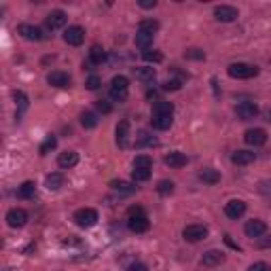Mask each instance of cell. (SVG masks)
I'll return each mask as SVG.
<instances>
[{
    "mask_svg": "<svg viewBox=\"0 0 271 271\" xmlns=\"http://www.w3.org/2000/svg\"><path fill=\"white\" fill-rule=\"evenodd\" d=\"M172 121H174V104L172 102H165V100H157L153 104L151 125L155 130L163 132V130H170L172 127Z\"/></svg>",
    "mask_w": 271,
    "mask_h": 271,
    "instance_id": "obj_1",
    "label": "cell"
},
{
    "mask_svg": "<svg viewBox=\"0 0 271 271\" xmlns=\"http://www.w3.org/2000/svg\"><path fill=\"white\" fill-rule=\"evenodd\" d=\"M108 95H111V100H114V102H125L127 95H130V81H127L123 74L114 76V79L111 81Z\"/></svg>",
    "mask_w": 271,
    "mask_h": 271,
    "instance_id": "obj_2",
    "label": "cell"
},
{
    "mask_svg": "<svg viewBox=\"0 0 271 271\" xmlns=\"http://www.w3.org/2000/svg\"><path fill=\"white\" fill-rule=\"evenodd\" d=\"M127 227L134 233H146L148 227H151V221L148 216L142 212V208H132L130 210V218H127Z\"/></svg>",
    "mask_w": 271,
    "mask_h": 271,
    "instance_id": "obj_3",
    "label": "cell"
},
{
    "mask_svg": "<svg viewBox=\"0 0 271 271\" xmlns=\"http://www.w3.org/2000/svg\"><path fill=\"white\" fill-rule=\"evenodd\" d=\"M227 72H229V76H233V79H242V81H246V79H252V76L259 74V68L252 66V64L235 62V64H231V66L227 68Z\"/></svg>",
    "mask_w": 271,
    "mask_h": 271,
    "instance_id": "obj_4",
    "label": "cell"
},
{
    "mask_svg": "<svg viewBox=\"0 0 271 271\" xmlns=\"http://www.w3.org/2000/svg\"><path fill=\"white\" fill-rule=\"evenodd\" d=\"M74 223L79 225V227H83V229L93 227V225L98 223V212H95L93 208H81V210H76Z\"/></svg>",
    "mask_w": 271,
    "mask_h": 271,
    "instance_id": "obj_5",
    "label": "cell"
},
{
    "mask_svg": "<svg viewBox=\"0 0 271 271\" xmlns=\"http://www.w3.org/2000/svg\"><path fill=\"white\" fill-rule=\"evenodd\" d=\"M182 237L186 242H202L208 237V227L205 225H189V227H184Z\"/></svg>",
    "mask_w": 271,
    "mask_h": 271,
    "instance_id": "obj_6",
    "label": "cell"
},
{
    "mask_svg": "<svg viewBox=\"0 0 271 271\" xmlns=\"http://www.w3.org/2000/svg\"><path fill=\"white\" fill-rule=\"evenodd\" d=\"M64 41H66L70 47H79L85 41V30L81 25H70V28L64 30Z\"/></svg>",
    "mask_w": 271,
    "mask_h": 271,
    "instance_id": "obj_7",
    "label": "cell"
},
{
    "mask_svg": "<svg viewBox=\"0 0 271 271\" xmlns=\"http://www.w3.org/2000/svg\"><path fill=\"white\" fill-rule=\"evenodd\" d=\"M6 223H9V227H13V229H22L23 225L28 223V212L22 208H13V210H9V214H6Z\"/></svg>",
    "mask_w": 271,
    "mask_h": 271,
    "instance_id": "obj_8",
    "label": "cell"
},
{
    "mask_svg": "<svg viewBox=\"0 0 271 271\" xmlns=\"http://www.w3.org/2000/svg\"><path fill=\"white\" fill-rule=\"evenodd\" d=\"M235 113L237 117L242 121H250V119H256V114H259V106L254 104V102H240V104L235 106Z\"/></svg>",
    "mask_w": 271,
    "mask_h": 271,
    "instance_id": "obj_9",
    "label": "cell"
},
{
    "mask_svg": "<svg viewBox=\"0 0 271 271\" xmlns=\"http://www.w3.org/2000/svg\"><path fill=\"white\" fill-rule=\"evenodd\" d=\"M225 214L229 218H233V221L242 218L246 214V202H242V199H231L229 203H225Z\"/></svg>",
    "mask_w": 271,
    "mask_h": 271,
    "instance_id": "obj_10",
    "label": "cell"
},
{
    "mask_svg": "<svg viewBox=\"0 0 271 271\" xmlns=\"http://www.w3.org/2000/svg\"><path fill=\"white\" fill-rule=\"evenodd\" d=\"M244 142L250 146H263L267 142V132L261 130V127H254V130H248L244 134Z\"/></svg>",
    "mask_w": 271,
    "mask_h": 271,
    "instance_id": "obj_11",
    "label": "cell"
},
{
    "mask_svg": "<svg viewBox=\"0 0 271 271\" xmlns=\"http://www.w3.org/2000/svg\"><path fill=\"white\" fill-rule=\"evenodd\" d=\"M265 231H267V225L265 221H259V218H252V221H248L244 225V233L248 237H261V235H265Z\"/></svg>",
    "mask_w": 271,
    "mask_h": 271,
    "instance_id": "obj_12",
    "label": "cell"
},
{
    "mask_svg": "<svg viewBox=\"0 0 271 271\" xmlns=\"http://www.w3.org/2000/svg\"><path fill=\"white\" fill-rule=\"evenodd\" d=\"M214 17L218 19V22L223 23H229V22H235L237 19V9L235 6H229V4H221L214 9Z\"/></svg>",
    "mask_w": 271,
    "mask_h": 271,
    "instance_id": "obj_13",
    "label": "cell"
},
{
    "mask_svg": "<svg viewBox=\"0 0 271 271\" xmlns=\"http://www.w3.org/2000/svg\"><path fill=\"white\" fill-rule=\"evenodd\" d=\"M17 32L25 38V41H43V38H45L43 30L36 28V25H30V23H22V25L17 28Z\"/></svg>",
    "mask_w": 271,
    "mask_h": 271,
    "instance_id": "obj_14",
    "label": "cell"
},
{
    "mask_svg": "<svg viewBox=\"0 0 271 271\" xmlns=\"http://www.w3.org/2000/svg\"><path fill=\"white\" fill-rule=\"evenodd\" d=\"M66 22H68V17L64 11H51L47 15V28L49 30H60L66 25Z\"/></svg>",
    "mask_w": 271,
    "mask_h": 271,
    "instance_id": "obj_15",
    "label": "cell"
},
{
    "mask_svg": "<svg viewBox=\"0 0 271 271\" xmlns=\"http://www.w3.org/2000/svg\"><path fill=\"white\" fill-rule=\"evenodd\" d=\"M79 163V153L76 151H64L60 153V157H57V165L62 167V170H70V167H74Z\"/></svg>",
    "mask_w": 271,
    "mask_h": 271,
    "instance_id": "obj_16",
    "label": "cell"
},
{
    "mask_svg": "<svg viewBox=\"0 0 271 271\" xmlns=\"http://www.w3.org/2000/svg\"><path fill=\"white\" fill-rule=\"evenodd\" d=\"M117 144L121 148H127L130 146V121L123 119L121 123L117 125Z\"/></svg>",
    "mask_w": 271,
    "mask_h": 271,
    "instance_id": "obj_17",
    "label": "cell"
},
{
    "mask_svg": "<svg viewBox=\"0 0 271 271\" xmlns=\"http://www.w3.org/2000/svg\"><path fill=\"white\" fill-rule=\"evenodd\" d=\"M47 83L53 85V87H68L70 85V74L62 72V70H53V72L47 76Z\"/></svg>",
    "mask_w": 271,
    "mask_h": 271,
    "instance_id": "obj_18",
    "label": "cell"
},
{
    "mask_svg": "<svg viewBox=\"0 0 271 271\" xmlns=\"http://www.w3.org/2000/svg\"><path fill=\"white\" fill-rule=\"evenodd\" d=\"M163 161H165V165L176 167V170H178V167H184L189 159H186V155H184V153H180V151H172V153H167V155H165V159H163Z\"/></svg>",
    "mask_w": 271,
    "mask_h": 271,
    "instance_id": "obj_19",
    "label": "cell"
},
{
    "mask_svg": "<svg viewBox=\"0 0 271 271\" xmlns=\"http://www.w3.org/2000/svg\"><path fill=\"white\" fill-rule=\"evenodd\" d=\"M254 159H256V153H252V151H235L231 155V161H233L235 165H250Z\"/></svg>",
    "mask_w": 271,
    "mask_h": 271,
    "instance_id": "obj_20",
    "label": "cell"
},
{
    "mask_svg": "<svg viewBox=\"0 0 271 271\" xmlns=\"http://www.w3.org/2000/svg\"><path fill=\"white\" fill-rule=\"evenodd\" d=\"M64 182H66V176H64L62 172H53V174H49V176L45 178V186H47L49 191H57V189H62Z\"/></svg>",
    "mask_w": 271,
    "mask_h": 271,
    "instance_id": "obj_21",
    "label": "cell"
},
{
    "mask_svg": "<svg viewBox=\"0 0 271 271\" xmlns=\"http://www.w3.org/2000/svg\"><path fill=\"white\" fill-rule=\"evenodd\" d=\"M225 261V254L221 252V250H208V252L203 254V259H202V263L205 267H214V265H218V263H223Z\"/></svg>",
    "mask_w": 271,
    "mask_h": 271,
    "instance_id": "obj_22",
    "label": "cell"
},
{
    "mask_svg": "<svg viewBox=\"0 0 271 271\" xmlns=\"http://www.w3.org/2000/svg\"><path fill=\"white\" fill-rule=\"evenodd\" d=\"M134 76L142 83H153L155 79V68L151 66H140V68H134Z\"/></svg>",
    "mask_w": 271,
    "mask_h": 271,
    "instance_id": "obj_23",
    "label": "cell"
},
{
    "mask_svg": "<svg viewBox=\"0 0 271 271\" xmlns=\"http://www.w3.org/2000/svg\"><path fill=\"white\" fill-rule=\"evenodd\" d=\"M199 178H202L205 184H218L221 182V174H218V170H214V167H205V170H202L199 172Z\"/></svg>",
    "mask_w": 271,
    "mask_h": 271,
    "instance_id": "obj_24",
    "label": "cell"
},
{
    "mask_svg": "<svg viewBox=\"0 0 271 271\" xmlns=\"http://www.w3.org/2000/svg\"><path fill=\"white\" fill-rule=\"evenodd\" d=\"M111 189L114 193H121V195H132L136 191V186L132 182H125V180H113L111 182Z\"/></svg>",
    "mask_w": 271,
    "mask_h": 271,
    "instance_id": "obj_25",
    "label": "cell"
},
{
    "mask_svg": "<svg viewBox=\"0 0 271 271\" xmlns=\"http://www.w3.org/2000/svg\"><path fill=\"white\" fill-rule=\"evenodd\" d=\"M134 43H136V47H138V49L148 51V47L153 45V36H151V34H146V32H140V30H138V34H136Z\"/></svg>",
    "mask_w": 271,
    "mask_h": 271,
    "instance_id": "obj_26",
    "label": "cell"
},
{
    "mask_svg": "<svg viewBox=\"0 0 271 271\" xmlns=\"http://www.w3.org/2000/svg\"><path fill=\"white\" fill-rule=\"evenodd\" d=\"M34 193H36V184L32 182V180H28V182H23L17 189V197L19 199H30V197H34Z\"/></svg>",
    "mask_w": 271,
    "mask_h": 271,
    "instance_id": "obj_27",
    "label": "cell"
},
{
    "mask_svg": "<svg viewBox=\"0 0 271 271\" xmlns=\"http://www.w3.org/2000/svg\"><path fill=\"white\" fill-rule=\"evenodd\" d=\"M81 125L85 127V130H93V127L98 125V114L91 113V111L81 113Z\"/></svg>",
    "mask_w": 271,
    "mask_h": 271,
    "instance_id": "obj_28",
    "label": "cell"
},
{
    "mask_svg": "<svg viewBox=\"0 0 271 271\" xmlns=\"http://www.w3.org/2000/svg\"><path fill=\"white\" fill-rule=\"evenodd\" d=\"M140 32H146V34H155V32L159 30V22L157 19H142L140 22V28H138Z\"/></svg>",
    "mask_w": 271,
    "mask_h": 271,
    "instance_id": "obj_29",
    "label": "cell"
},
{
    "mask_svg": "<svg viewBox=\"0 0 271 271\" xmlns=\"http://www.w3.org/2000/svg\"><path fill=\"white\" fill-rule=\"evenodd\" d=\"M104 60H106V55H104V49H102V47H98V45H93V47H91V51H89V62L98 66V64H102Z\"/></svg>",
    "mask_w": 271,
    "mask_h": 271,
    "instance_id": "obj_30",
    "label": "cell"
},
{
    "mask_svg": "<svg viewBox=\"0 0 271 271\" xmlns=\"http://www.w3.org/2000/svg\"><path fill=\"white\" fill-rule=\"evenodd\" d=\"M132 178L136 180V182H146V180L151 178V170H144V167H134Z\"/></svg>",
    "mask_w": 271,
    "mask_h": 271,
    "instance_id": "obj_31",
    "label": "cell"
},
{
    "mask_svg": "<svg viewBox=\"0 0 271 271\" xmlns=\"http://www.w3.org/2000/svg\"><path fill=\"white\" fill-rule=\"evenodd\" d=\"M55 144H57L55 136H47V138H45V142L41 144V148H38V153H41V155H47L49 151H53Z\"/></svg>",
    "mask_w": 271,
    "mask_h": 271,
    "instance_id": "obj_32",
    "label": "cell"
},
{
    "mask_svg": "<svg viewBox=\"0 0 271 271\" xmlns=\"http://www.w3.org/2000/svg\"><path fill=\"white\" fill-rule=\"evenodd\" d=\"M134 167H144V170H151L153 159L148 157V155H138V157L134 159Z\"/></svg>",
    "mask_w": 271,
    "mask_h": 271,
    "instance_id": "obj_33",
    "label": "cell"
},
{
    "mask_svg": "<svg viewBox=\"0 0 271 271\" xmlns=\"http://www.w3.org/2000/svg\"><path fill=\"white\" fill-rule=\"evenodd\" d=\"M151 144H155V140H153L146 132H140V134H138V138H136V146L142 148V146H151Z\"/></svg>",
    "mask_w": 271,
    "mask_h": 271,
    "instance_id": "obj_34",
    "label": "cell"
},
{
    "mask_svg": "<svg viewBox=\"0 0 271 271\" xmlns=\"http://www.w3.org/2000/svg\"><path fill=\"white\" fill-rule=\"evenodd\" d=\"M157 191L161 193V195H172V193H174V182H172V180H161V182L157 184Z\"/></svg>",
    "mask_w": 271,
    "mask_h": 271,
    "instance_id": "obj_35",
    "label": "cell"
},
{
    "mask_svg": "<svg viewBox=\"0 0 271 271\" xmlns=\"http://www.w3.org/2000/svg\"><path fill=\"white\" fill-rule=\"evenodd\" d=\"M142 57H144V62H153V64L163 62V55H161L159 51H144V53H142Z\"/></svg>",
    "mask_w": 271,
    "mask_h": 271,
    "instance_id": "obj_36",
    "label": "cell"
},
{
    "mask_svg": "<svg viewBox=\"0 0 271 271\" xmlns=\"http://www.w3.org/2000/svg\"><path fill=\"white\" fill-rule=\"evenodd\" d=\"M182 87V79H170L163 83V91H178Z\"/></svg>",
    "mask_w": 271,
    "mask_h": 271,
    "instance_id": "obj_37",
    "label": "cell"
},
{
    "mask_svg": "<svg viewBox=\"0 0 271 271\" xmlns=\"http://www.w3.org/2000/svg\"><path fill=\"white\" fill-rule=\"evenodd\" d=\"M15 102L19 106V111H25V108H28V95L23 91H15Z\"/></svg>",
    "mask_w": 271,
    "mask_h": 271,
    "instance_id": "obj_38",
    "label": "cell"
},
{
    "mask_svg": "<svg viewBox=\"0 0 271 271\" xmlns=\"http://www.w3.org/2000/svg\"><path fill=\"white\" fill-rule=\"evenodd\" d=\"M100 85H102V81H100V76H95V74L89 76V79L85 81V87L89 89V91H95V89H98Z\"/></svg>",
    "mask_w": 271,
    "mask_h": 271,
    "instance_id": "obj_39",
    "label": "cell"
},
{
    "mask_svg": "<svg viewBox=\"0 0 271 271\" xmlns=\"http://www.w3.org/2000/svg\"><path fill=\"white\" fill-rule=\"evenodd\" d=\"M184 57H189V60H205V53L199 51V49H189L184 53Z\"/></svg>",
    "mask_w": 271,
    "mask_h": 271,
    "instance_id": "obj_40",
    "label": "cell"
},
{
    "mask_svg": "<svg viewBox=\"0 0 271 271\" xmlns=\"http://www.w3.org/2000/svg\"><path fill=\"white\" fill-rule=\"evenodd\" d=\"M95 106H98V111H100L102 114H108V113L113 111V106L108 104V100H98V104H95Z\"/></svg>",
    "mask_w": 271,
    "mask_h": 271,
    "instance_id": "obj_41",
    "label": "cell"
},
{
    "mask_svg": "<svg viewBox=\"0 0 271 271\" xmlns=\"http://www.w3.org/2000/svg\"><path fill=\"white\" fill-rule=\"evenodd\" d=\"M248 271H271V267L267 265V263L259 261V263H254V265H250V267H248Z\"/></svg>",
    "mask_w": 271,
    "mask_h": 271,
    "instance_id": "obj_42",
    "label": "cell"
},
{
    "mask_svg": "<svg viewBox=\"0 0 271 271\" xmlns=\"http://www.w3.org/2000/svg\"><path fill=\"white\" fill-rule=\"evenodd\" d=\"M127 271H148V267L144 263H132V265L127 267Z\"/></svg>",
    "mask_w": 271,
    "mask_h": 271,
    "instance_id": "obj_43",
    "label": "cell"
},
{
    "mask_svg": "<svg viewBox=\"0 0 271 271\" xmlns=\"http://www.w3.org/2000/svg\"><path fill=\"white\" fill-rule=\"evenodd\" d=\"M142 9H153V6H157V2H155V0H140L138 2Z\"/></svg>",
    "mask_w": 271,
    "mask_h": 271,
    "instance_id": "obj_44",
    "label": "cell"
}]
</instances>
